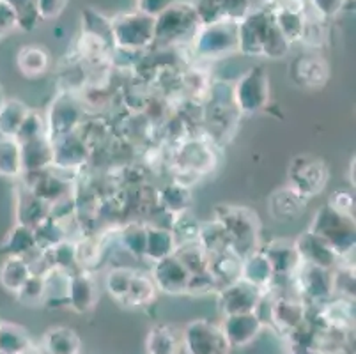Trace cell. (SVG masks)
<instances>
[{
  "label": "cell",
  "mask_w": 356,
  "mask_h": 354,
  "mask_svg": "<svg viewBox=\"0 0 356 354\" xmlns=\"http://www.w3.org/2000/svg\"><path fill=\"white\" fill-rule=\"evenodd\" d=\"M174 253H176L177 259L183 262L184 268L188 269L190 275H197V273H202L208 269L209 255L200 248L199 243H186V245H179Z\"/></svg>",
  "instance_id": "obj_43"
},
{
  "label": "cell",
  "mask_w": 356,
  "mask_h": 354,
  "mask_svg": "<svg viewBox=\"0 0 356 354\" xmlns=\"http://www.w3.org/2000/svg\"><path fill=\"white\" fill-rule=\"evenodd\" d=\"M158 204L167 211L168 214H176L184 213L188 211L190 204H192V193H190V188L183 186L177 181H172L170 184L163 188L158 195Z\"/></svg>",
  "instance_id": "obj_39"
},
{
  "label": "cell",
  "mask_w": 356,
  "mask_h": 354,
  "mask_svg": "<svg viewBox=\"0 0 356 354\" xmlns=\"http://www.w3.org/2000/svg\"><path fill=\"white\" fill-rule=\"evenodd\" d=\"M44 122H47V136L51 142L76 133L83 122V103H80L79 97L70 90H64L51 102Z\"/></svg>",
  "instance_id": "obj_10"
},
{
  "label": "cell",
  "mask_w": 356,
  "mask_h": 354,
  "mask_svg": "<svg viewBox=\"0 0 356 354\" xmlns=\"http://www.w3.org/2000/svg\"><path fill=\"white\" fill-rule=\"evenodd\" d=\"M31 349V337L24 326L0 321V354H27Z\"/></svg>",
  "instance_id": "obj_35"
},
{
  "label": "cell",
  "mask_w": 356,
  "mask_h": 354,
  "mask_svg": "<svg viewBox=\"0 0 356 354\" xmlns=\"http://www.w3.org/2000/svg\"><path fill=\"white\" fill-rule=\"evenodd\" d=\"M32 275L31 262L25 257L18 255H8L2 266H0V285L8 292L16 294V291L27 282Z\"/></svg>",
  "instance_id": "obj_33"
},
{
  "label": "cell",
  "mask_w": 356,
  "mask_h": 354,
  "mask_svg": "<svg viewBox=\"0 0 356 354\" xmlns=\"http://www.w3.org/2000/svg\"><path fill=\"white\" fill-rule=\"evenodd\" d=\"M239 51L250 57L282 58L289 54L291 43L273 22L271 8L252 9L238 24Z\"/></svg>",
  "instance_id": "obj_1"
},
{
  "label": "cell",
  "mask_w": 356,
  "mask_h": 354,
  "mask_svg": "<svg viewBox=\"0 0 356 354\" xmlns=\"http://www.w3.org/2000/svg\"><path fill=\"white\" fill-rule=\"evenodd\" d=\"M34 230V239H35V248L40 252H47L51 250L54 246L60 245L66 241V230H64V223L57 222L51 216L44 218L43 222L32 227Z\"/></svg>",
  "instance_id": "obj_40"
},
{
  "label": "cell",
  "mask_w": 356,
  "mask_h": 354,
  "mask_svg": "<svg viewBox=\"0 0 356 354\" xmlns=\"http://www.w3.org/2000/svg\"><path fill=\"white\" fill-rule=\"evenodd\" d=\"M232 103L238 113L254 115L270 103V74L262 66L243 73L232 86Z\"/></svg>",
  "instance_id": "obj_6"
},
{
  "label": "cell",
  "mask_w": 356,
  "mask_h": 354,
  "mask_svg": "<svg viewBox=\"0 0 356 354\" xmlns=\"http://www.w3.org/2000/svg\"><path fill=\"white\" fill-rule=\"evenodd\" d=\"M16 19H18V29L27 32L34 31V29L43 22L40 13H38V8H35L34 0L29 2L27 6H24V8L16 9Z\"/></svg>",
  "instance_id": "obj_50"
},
{
  "label": "cell",
  "mask_w": 356,
  "mask_h": 354,
  "mask_svg": "<svg viewBox=\"0 0 356 354\" xmlns=\"http://www.w3.org/2000/svg\"><path fill=\"white\" fill-rule=\"evenodd\" d=\"M29 112L31 108L20 99H2L0 102V136L15 138Z\"/></svg>",
  "instance_id": "obj_37"
},
{
  "label": "cell",
  "mask_w": 356,
  "mask_h": 354,
  "mask_svg": "<svg viewBox=\"0 0 356 354\" xmlns=\"http://www.w3.org/2000/svg\"><path fill=\"white\" fill-rule=\"evenodd\" d=\"M135 269L129 268H114L112 271L106 275V291H108L110 298L118 301L119 305L122 303L124 296L128 294L129 284H131V278H134Z\"/></svg>",
  "instance_id": "obj_45"
},
{
  "label": "cell",
  "mask_w": 356,
  "mask_h": 354,
  "mask_svg": "<svg viewBox=\"0 0 356 354\" xmlns=\"http://www.w3.org/2000/svg\"><path fill=\"white\" fill-rule=\"evenodd\" d=\"M216 294H218V307L220 312L223 314V317L236 316V314H250V312H257L262 300L266 296L261 289L248 284V282L243 280V278L222 287Z\"/></svg>",
  "instance_id": "obj_12"
},
{
  "label": "cell",
  "mask_w": 356,
  "mask_h": 354,
  "mask_svg": "<svg viewBox=\"0 0 356 354\" xmlns=\"http://www.w3.org/2000/svg\"><path fill=\"white\" fill-rule=\"evenodd\" d=\"M275 2H277V0H248V4H250L252 9L273 8Z\"/></svg>",
  "instance_id": "obj_57"
},
{
  "label": "cell",
  "mask_w": 356,
  "mask_h": 354,
  "mask_svg": "<svg viewBox=\"0 0 356 354\" xmlns=\"http://www.w3.org/2000/svg\"><path fill=\"white\" fill-rule=\"evenodd\" d=\"M193 51L204 61H218L239 51L238 24L225 19L220 24L199 25L192 38Z\"/></svg>",
  "instance_id": "obj_3"
},
{
  "label": "cell",
  "mask_w": 356,
  "mask_h": 354,
  "mask_svg": "<svg viewBox=\"0 0 356 354\" xmlns=\"http://www.w3.org/2000/svg\"><path fill=\"white\" fill-rule=\"evenodd\" d=\"M309 199L294 191L291 186L275 190L268 199L270 214L277 222H291L305 211Z\"/></svg>",
  "instance_id": "obj_23"
},
{
  "label": "cell",
  "mask_w": 356,
  "mask_h": 354,
  "mask_svg": "<svg viewBox=\"0 0 356 354\" xmlns=\"http://www.w3.org/2000/svg\"><path fill=\"white\" fill-rule=\"evenodd\" d=\"M47 135V122H44V117L40 112H34L31 110L29 115L25 117V121L22 122L20 129L16 133L15 140L18 144H25L29 140H34L38 136Z\"/></svg>",
  "instance_id": "obj_48"
},
{
  "label": "cell",
  "mask_w": 356,
  "mask_h": 354,
  "mask_svg": "<svg viewBox=\"0 0 356 354\" xmlns=\"http://www.w3.org/2000/svg\"><path fill=\"white\" fill-rule=\"evenodd\" d=\"M0 102H2V99H0Z\"/></svg>",
  "instance_id": "obj_59"
},
{
  "label": "cell",
  "mask_w": 356,
  "mask_h": 354,
  "mask_svg": "<svg viewBox=\"0 0 356 354\" xmlns=\"http://www.w3.org/2000/svg\"><path fill=\"white\" fill-rule=\"evenodd\" d=\"M271 15L278 31L282 32L291 45L302 41L309 22L303 0H278V4L271 8Z\"/></svg>",
  "instance_id": "obj_16"
},
{
  "label": "cell",
  "mask_w": 356,
  "mask_h": 354,
  "mask_svg": "<svg viewBox=\"0 0 356 354\" xmlns=\"http://www.w3.org/2000/svg\"><path fill=\"white\" fill-rule=\"evenodd\" d=\"M119 239H121L126 252H129L135 257H144L145 241H147V225L138 222L128 223L119 232Z\"/></svg>",
  "instance_id": "obj_41"
},
{
  "label": "cell",
  "mask_w": 356,
  "mask_h": 354,
  "mask_svg": "<svg viewBox=\"0 0 356 354\" xmlns=\"http://www.w3.org/2000/svg\"><path fill=\"white\" fill-rule=\"evenodd\" d=\"M309 319V305L298 298L296 294L291 296H278L270 307V321L277 331L289 337Z\"/></svg>",
  "instance_id": "obj_15"
},
{
  "label": "cell",
  "mask_w": 356,
  "mask_h": 354,
  "mask_svg": "<svg viewBox=\"0 0 356 354\" xmlns=\"http://www.w3.org/2000/svg\"><path fill=\"white\" fill-rule=\"evenodd\" d=\"M328 206L333 207L335 211H339V213L353 216V214H355V197H353L351 191H335V193L330 197Z\"/></svg>",
  "instance_id": "obj_51"
},
{
  "label": "cell",
  "mask_w": 356,
  "mask_h": 354,
  "mask_svg": "<svg viewBox=\"0 0 356 354\" xmlns=\"http://www.w3.org/2000/svg\"><path fill=\"white\" fill-rule=\"evenodd\" d=\"M333 296L355 301V268L337 266L333 269Z\"/></svg>",
  "instance_id": "obj_46"
},
{
  "label": "cell",
  "mask_w": 356,
  "mask_h": 354,
  "mask_svg": "<svg viewBox=\"0 0 356 354\" xmlns=\"http://www.w3.org/2000/svg\"><path fill=\"white\" fill-rule=\"evenodd\" d=\"M2 2H6V4L11 6L13 9H20V8H24V6H27L29 2H32V0H2Z\"/></svg>",
  "instance_id": "obj_58"
},
{
  "label": "cell",
  "mask_w": 356,
  "mask_h": 354,
  "mask_svg": "<svg viewBox=\"0 0 356 354\" xmlns=\"http://www.w3.org/2000/svg\"><path fill=\"white\" fill-rule=\"evenodd\" d=\"M98 284L87 269H76L70 273L66 307H70L76 314H87L98 305Z\"/></svg>",
  "instance_id": "obj_17"
},
{
  "label": "cell",
  "mask_w": 356,
  "mask_h": 354,
  "mask_svg": "<svg viewBox=\"0 0 356 354\" xmlns=\"http://www.w3.org/2000/svg\"><path fill=\"white\" fill-rule=\"evenodd\" d=\"M223 9H225V18L239 24L248 13L252 11L248 0H222Z\"/></svg>",
  "instance_id": "obj_52"
},
{
  "label": "cell",
  "mask_w": 356,
  "mask_h": 354,
  "mask_svg": "<svg viewBox=\"0 0 356 354\" xmlns=\"http://www.w3.org/2000/svg\"><path fill=\"white\" fill-rule=\"evenodd\" d=\"M0 252L8 253V255H18V257L25 259H27L32 252H38L32 227L16 223V225L8 232V236L4 238L2 245H0Z\"/></svg>",
  "instance_id": "obj_34"
},
{
  "label": "cell",
  "mask_w": 356,
  "mask_h": 354,
  "mask_svg": "<svg viewBox=\"0 0 356 354\" xmlns=\"http://www.w3.org/2000/svg\"><path fill=\"white\" fill-rule=\"evenodd\" d=\"M82 18L83 34L102 39L103 43L108 45L110 48H114V45H112V22H110V18H106L102 13L95 11V9L90 8L86 9Z\"/></svg>",
  "instance_id": "obj_42"
},
{
  "label": "cell",
  "mask_w": 356,
  "mask_h": 354,
  "mask_svg": "<svg viewBox=\"0 0 356 354\" xmlns=\"http://www.w3.org/2000/svg\"><path fill=\"white\" fill-rule=\"evenodd\" d=\"M328 177L330 170L326 161L314 154L296 156L287 168V186L305 199H312L321 193L328 184Z\"/></svg>",
  "instance_id": "obj_8"
},
{
  "label": "cell",
  "mask_w": 356,
  "mask_h": 354,
  "mask_svg": "<svg viewBox=\"0 0 356 354\" xmlns=\"http://www.w3.org/2000/svg\"><path fill=\"white\" fill-rule=\"evenodd\" d=\"M241 278L247 280L248 284L255 285L257 289H261L264 294L268 292V289H271V285L275 284V273L271 268L268 257L262 253V250H255L254 253L247 255L243 259L241 266Z\"/></svg>",
  "instance_id": "obj_25"
},
{
  "label": "cell",
  "mask_w": 356,
  "mask_h": 354,
  "mask_svg": "<svg viewBox=\"0 0 356 354\" xmlns=\"http://www.w3.org/2000/svg\"><path fill=\"white\" fill-rule=\"evenodd\" d=\"M220 285L215 280L211 273L206 269L202 273H197L192 275L188 282V289H186V294H193V296H206V294H211V292H218Z\"/></svg>",
  "instance_id": "obj_49"
},
{
  "label": "cell",
  "mask_w": 356,
  "mask_h": 354,
  "mask_svg": "<svg viewBox=\"0 0 356 354\" xmlns=\"http://www.w3.org/2000/svg\"><path fill=\"white\" fill-rule=\"evenodd\" d=\"M16 66L24 77L40 78L50 67V54L44 47L27 45V47H22L16 55Z\"/></svg>",
  "instance_id": "obj_32"
},
{
  "label": "cell",
  "mask_w": 356,
  "mask_h": 354,
  "mask_svg": "<svg viewBox=\"0 0 356 354\" xmlns=\"http://www.w3.org/2000/svg\"><path fill=\"white\" fill-rule=\"evenodd\" d=\"M24 174L22 167L20 144L15 138L0 136V175L9 179H18Z\"/></svg>",
  "instance_id": "obj_38"
},
{
  "label": "cell",
  "mask_w": 356,
  "mask_h": 354,
  "mask_svg": "<svg viewBox=\"0 0 356 354\" xmlns=\"http://www.w3.org/2000/svg\"><path fill=\"white\" fill-rule=\"evenodd\" d=\"M158 289L154 285L151 275H145V273L135 271L134 278H131V284H129L128 294L122 300V307L128 308H144L153 305V301L156 300Z\"/></svg>",
  "instance_id": "obj_31"
},
{
  "label": "cell",
  "mask_w": 356,
  "mask_h": 354,
  "mask_svg": "<svg viewBox=\"0 0 356 354\" xmlns=\"http://www.w3.org/2000/svg\"><path fill=\"white\" fill-rule=\"evenodd\" d=\"M241 266L243 259L229 248L220 253H215V255H209L208 271L215 277L220 289H222L241 278Z\"/></svg>",
  "instance_id": "obj_27"
},
{
  "label": "cell",
  "mask_w": 356,
  "mask_h": 354,
  "mask_svg": "<svg viewBox=\"0 0 356 354\" xmlns=\"http://www.w3.org/2000/svg\"><path fill=\"white\" fill-rule=\"evenodd\" d=\"M177 248L176 236L167 227L147 225V241H145V259L160 261V259L172 255Z\"/></svg>",
  "instance_id": "obj_30"
},
{
  "label": "cell",
  "mask_w": 356,
  "mask_h": 354,
  "mask_svg": "<svg viewBox=\"0 0 356 354\" xmlns=\"http://www.w3.org/2000/svg\"><path fill=\"white\" fill-rule=\"evenodd\" d=\"M199 29L192 2H174L167 11L154 18V43L174 45L193 38Z\"/></svg>",
  "instance_id": "obj_7"
},
{
  "label": "cell",
  "mask_w": 356,
  "mask_h": 354,
  "mask_svg": "<svg viewBox=\"0 0 356 354\" xmlns=\"http://www.w3.org/2000/svg\"><path fill=\"white\" fill-rule=\"evenodd\" d=\"M44 294H47V284H44L43 275L32 273L24 285L16 291V300L25 307H38L43 305Z\"/></svg>",
  "instance_id": "obj_44"
},
{
  "label": "cell",
  "mask_w": 356,
  "mask_h": 354,
  "mask_svg": "<svg viewBox=\"0 0 356 354\" xmlns=\"http://www.w3.org/2000/svg\"><path fill=\"white\" fill-rule=\"evenodd\" d=\"M302 264L316 266L323 269H335L341 264V255L328 245L323 238L307 230L294 241Z\"/></svg>",
  "instance_id": "obj_18"
},
{
  "label": "cell",
  "mask_w": 356,
  "mask_h": 354,
  "mask_svg": "<svg viewBox=\"0 0 356 354\" xmlns=\"http://www.w3.org/2000/svg\"><path fill=\"white\" fill-rule=\"evenodd\" d=\"M199 25H213L225 22V9L222 0H195L192 2Z\"/></svg>",
  "instance_id": "obj_47"
},
{
  "label": "cell",
  "mask_w": 356,
  "mask_h": 354,
  "mask_svg": "<svg viewBox=\"0 0 356 354\" xmlns=\"http://www.w3.org/2000/svg\"><path fill=\"white\" fill-rule=\"evenodd\" d=\"M181 347L186 354H231L232 346L220 324L208 319L190 321L181 331Z\"/></svg>",
  "instance_id": "obj_9"
},
{
  "label": "cell",
  "mask_w": 356,
  "mask_h": 354,
  "mask_svg": "<svg viewBox=\"0 0 356 354\" xmlns=\"http://www.w3.org/2000/svg\"><path fill=\"white\" fill-rule=\"evenodd\" d=\"M197 243L208 255H215V253L231 248V239H229L227 232L215 218L200 223L199 232H197Z\"/></svg>",
  "instance_id": "obj_36"
},
{
  "label": "cell",
  "mask_w": 356,
  "mask_h": 354,
  "mask_svg": "<svg viewBox=\"0 0 356 354\" xmlns=\"http://www.w3.org/2000/svg\"><path fill=\"white\" fill-rule=\"evenodd\" d=\"M112 22V45L115 50L142 51L154 45V18L140 11L122 13Z\"/></svg>",
  "instance_id": "obj_4"
},
{
  "label": "cell",
  "mask_w": 356,
  "mask_h": 354,
  "mask_svg": "<svg viewBox=\"0 0 356 354\" xmlns=\"http://www.w3.org/2000/svg\"><path fill=\"white\" fill-rule=\"evenodd\" d=\"M309 230L325 239L341 259L355 250V220L333 207L325 206L317 211Z\"/></svg>",
  "instance_id": "obj_5"
},
{
  "label": "cell",
  "mask_w": 356,
  "mask_h": 354,
  "mask_svg": "<svg viewBox=\"0 0 356 354\" xmlns=\"http://www.w3.org/2000/svg\"><path fill=\"white\" fill-rule=\"evenodd\" d=\"M48 216H50V204L47 200L35 197L27 188L18 190V197H16V220H18V223L35 227Z\"/></svg>",
  "instance_id": "obj_26"
},
{
  "label": "cell",
  "mask_w": 356,
  "mask_h": 354,
  "mask_svg": "<svg viewBox=\"0 0 356 354\" xmlns=\"http://www.w3.org/2000/svg\"><path fill=\"white\" fill-rule=\"evenodd\" d=\"M296 296L310 307H317L333 298V269L302 264L293 277Z\"/></svg>",
  "instance_id": "obj_11"
},
{
  "label": "cell",
  "mask_w": 356,
  "mask_h": 354,
  "mask_svg": "<svg viewBox=\"0 0 356 354\" xmlns=\"http://www.w3.org/2000/svg\"><path fill=\"white\" fill-rule=\"evenodd\" d=\"M41 19H54L64 11L66 0H34Z\"/></svg>",
  "instance_id": "obj_53"
},
{
  "label": "cell",
  "mask_w": 356,
  "mask_h": 354,
  "mask_svg": "<svg viewBox=\"0 0 356 354\" xmlns=\"http://www.w3.org/2000/svg\"><path fill=\"white\" fill-rule=\"evenodd\" d=\"M215 163L216 158L211 145L202 140H193V138L192 140H184L176 151V179L192 175V177H195V181H199L202 175H206L215 168Z\"/></svg>",
  "instance_id": "obj_13"
},
{
  "label": "cell",
  "mask_w": 356,
  "mask_h": 354,
  "mask_svg": "<svg viewBox=\"0 0 356 354\" xmlns=\"http://www.w3.org/2000/svg\"><path fill=\"white\" fill-rule=\"evenodd\" d=\"M215 220H218L227 232L232 252L238 253L241 259L261 248V222L255 211L234 204H218L215 207Z\"/></svg>",
  "instance_id": "obj_2"
},
{
  "label": "cell",
  "mask_w": 356,
  "mask_h": 354,
  "mask_svg": "<svg viewBox=\"0 0 356 354\" xmlns=\"http://www.w3.org/2000/svg\"><path fill=\"white\" fill-rule=\"evenodd\" d=\"M41 346L44 354H80L82 340L73 328L55 326L44 333Z\"/></svg>",
  "instance_id": "obj_28"
},
{
  "label": "cell",
  "mask_w": 356,
  "mask_h": 354,
  "mask_svg": "<svg viewBox=\"0 0 356 354\" xmlns=\"http://www.w3.org/2000/svg\"><path fill=\"white\" fill-rule=\"evenodd\" d=\"M13 29H18V19H16V9L0 0V38L8 35Z\"/></svg>",
  "instance_id": "obj_56"
},
{
  "label": "cell",
  "mask_w": 356,
  "mask_h": 354,
  "mask_svg": "<svg viewBox=\"0 0 356 354\" xmlns=\"http://www.w3.org/2000/svg\"><path fill=\"white\" fill-rule=\"evenodd\" d=\"M174 2H177V0H137V11L144 13L151 18H156L161 13L167 11Z\"/></svg>",
  "instance_id": "obj_54"
},
{
  "label": "cell",
  "mask_w": 356,
  "mask_h": 354,
  "mask_svg": "<svg viewBox=\"0 0 356 354\" xmlns=\"http://www.w3.org/2000/svg\"><path fill=\"white\" fill-rule=\"evenodd\" d=\"M22 167L24 172H40L54 165V144L47 135L20 144Z\"/></svg>",
  "instance_id": "obj_24"
},
{
  "label": "cell",
  "mask_w": 356,
  "mask_h": 354,
  "mask_svg": "<svg viewBox=\"0 0 356 354\" xmlns=\"http://www.w3.org/2000/svg\"><path fill=\"white\" fill-rule=\"evenodd\" d=\"M220 328L232 347H247L261 335V331L264 330V321L259 317L257 312L236 314L223 317Z\"/></svg>",
  "instance_id": "obj_19"
},
{
  "label": "cell",
  "mask_w": 356,
  "mask_h": 354,
  "mask_svg": "<svg viewBox=\"0 0 356 354\" xmlns=\"http://www.w3.org/2000/svg\"><path fill=\"white\" fill-rule=\"evenodd\" d=\"M261 250L268 257V261H270L271 268H273L275 278L293 280V277L296 275L300 266H302L294 241H289V239H273L268 245L261 246Z\"/></svg>",
  "instance_id": "obj_20"
},
{
  "label": "cell",
  "mask_w": 356,
  "mask_h": 354,
  "mask_svg": "<svg viewBox=\"0 0 356 354\" xmlns=\"http://www.w3.org/2000/svg\"><path fill=\"white\" fill-rule=\"evenodd\" d=\"M190 277L192 275L188 273V269L184 268L183 262L177 259L176 253L160 259V261H154L153 269H151V278H153L158 292H165L170 296L186 294Z\"/></svg>",
  "instance_id": "obj_14"
},
{
  "label": "cell",
  "mask_w": 356,
  "mask_h": 354,
  "mask_svg": "<svg viewBox=\"0 0 356 354\" xmlns=\"http://www.w3.org/2000/svg\"><path fill=\"white\" fill-rule=\"evenodd\" d=\"M293 82L300 87L316 89L328 82L330 67L325 58L316 54H302L289 67Z\"/></svg>",
  "instance_id": "obj_21"
},
{
  "label": "cell",
  "mask_w": 356,
  "mask_h": 354,
  "mask_svg": "<svg viewBox=\"0 0 356 354\" xmlns=\"http://www.w3.org/2000/svg\"><path fill=\"white\" fill-rule=\"evenodd\" d=\"M181 331L170 324H158L151 328L145 339L147 354H179Z\"/></svg>",
  "instance_id": "obj_29"
},
{
  "label": "cell",
  "mask_w": 356,
  "mask_h": 354,
  "mask_svg": "<svg viewBox=\"0 0 356 354\" xmlns=\"http://www.w3.org/2000/svg\"><path fill=\"white\" fill-rule=\"evenodd\" d=\"M51 144H54V165L51 167L60 168V170H76V168L83 167L92 154V151L87 147L79 133H71Z\"/></svg>",
  "instance_id": "obj_22"
},
{
  "label": "cell",
  "mask_w": 356,
  "mask_h": 354,
  "mask_svg": "<svg viewBox=\"0 0 356 354\" xmlns=\"http://www.w3.org/2000/svg\"><path fill=\"white\" fill-rule=\"evenodd\" d=\"M309 4L321 18H333L344 8V0H309Z\"/></svg>",
  "instance_id": "obj_55"
}]
</instances>
